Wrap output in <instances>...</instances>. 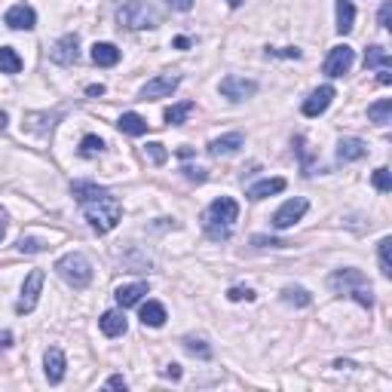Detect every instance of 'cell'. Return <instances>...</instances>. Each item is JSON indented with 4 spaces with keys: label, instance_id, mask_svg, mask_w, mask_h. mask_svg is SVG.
<instances>
[{
    "label": "cell",
    "instance_id": "cell-11",
    "mask_svg": "<svg viewBox=\"0 0 392 392\" xmlns=\"http://www.w3.org/2000/svg\"><path fill=\"white\" fill-rule=\"evenodd\" d=\"M49 58L56 64H77V58H80V37H77V34H64L62 40L52 47Z\"/></svg>",
    "mask_w": 392,
    "mask_h": 392
},
{
    "label": "cell",
    "instance_id": "cell-36",
    "mask_svg": "<svg viewBox=\"0 0 392 392\" xmlns=\"http://www.w3.org/2000/svg\"><path fill=\"white\" fill-rule=\"evenodd\" d=\"M371 181H374V187H377L380 193H389V191H392V175H389V169H387V166L377 169L374 178H371Z\"/></svg>",
    "mask_w": 392,
    "mask_h": 392
},
{
    "label": "cell",
    "instance_id": "cell-9",
    "mask_svg": "<svg viewBox=\"0 0 392 392\" xmlns=\"http://www.w3.org/2000/svg\"><path fill=\"white\" fill-rule=\"evenodd\" d=\"M178 86H181V77L178 74H160V77H154V80H147L145 86H141V98H145V101L169 98Z\"/></svg>",
    "mask_w": 392,
    "mask_h": 392
},
{
    "label": "cell",
    "instance_id": "cell-49",
    "mask_svg": "<svg viewBox=\"0 0 392 392\" xmlns=\"http://www.w3.org/2000/svg\"><path fill=\"white\" fill-rule=\"evenodd\" d=\"M6 123H10V117H6V110H0V132L6 129Z\"/></svg>",
    "mask_w": 392,
    "mask_h": 392
},
{
    "label": "cell",
    "instance_id": "cell-48",
    "mask_svg": "<svg viewBox=\"0 0 392 392\" xmlns=\"http://www.w3.org/2000/svg\"><path fill=\"white\" fill-rule=\"evenodd\" d=\"M175 47H178V49H187V47H191V40H187V37H178V40H175Z\"/></svg>",
    "mask_w": 392,
    "mask_h": 392
},
{
    "label": "cell",
    "instance_id": "cell-19",
    "mask_svg": "<svg viewBox=\"0 0 392 392\" xmlns=\"http://www.w3.org/2000/svg\"><path fill=\"white\" fill-rule=\"evenodd\" d=\"M282 191H285V178H264L248 187V199H267V196H276Z\"/></svg>",
    "mask_w": 392,
    "mask_h": 392
},
{
    "label": "cell",
    "instance_id": "cell-41",
    "mask_svg": "<svg viewBox=\"0 0 392 392\" xmlns=\"http://www.w3.org/2000/svg\"><path fill=\"white\" fill-rule=\"evenodd\" d=\"M252 243L254 245H273V248H285V245H289V243H282V239H264V236H254Z\"/></svg>",
    "mask_w": 392,
    "mask_h": 392
},
{
    "label": "cell",
    "instance_id": "cell-30",
    "mask_svg": "<svg viewBox=\"0 0 392 392\" xmlns=\"http://www.w3.org/2000/svg\"><path fill=\"white\" fill-rule=\"evenodd\" d=\"M368 120L374 123H389L392 120V98H383V101H374L368 108Z\"/></svg>",
    "mask_w": 392,
    "mask_h": 392
},
{
    "label": "cell",
    "instance_id": "cell-23",
    "mask_svg": "<svg viewBox=\"0 0 392 392\" xmlns=\"http://www.w3.org/2000/svg\"><path fill=\"white\" fill-rule=\"evenodd\" d=\"M93 62L98 68H114L117 62H120V49L114 47V43H95L93 47Z\"/></svg>",
    "mask_w": 392,
    "mask_h": 392
},
{
    "label": "cell",
    "instance_id": "cell-24",
    "mask_svg": "<svg viewBox=\"0 0 392 392\" xmlns=\"http://www.w3.org/2000/svg\"><path fill=\"white\" fill-rule=\"evenodd\" d=\"M356 25V6L352 0H337V34H350Z\"/></svg>",
    "mask_w": 392,
    "mask_h": 392
},
{
    "label": "cell",
    "instance_id": "cell-26",
    "mask_svg": "<svg viewBox=\"0 0 392 392\" xmlns=\"http://www.w3.org/2000/svg\"><path fill=\"white\" fill-rule=\"evenodd\" d=\"M22 71V56L12 47H0V74H19Z\"/></svg>",
    "mask_w": 392,
    "mask_h": 392
},
{
    "label": "cell",
    "instance_id": "cell-35",
    "mask_svg": "<svg viewBox=\"0 0 392 392\" xmlns=\"http://www.w3.org/2000/svg\"><path fill=\"white\" fill-rule=\"evenodd\" d=\"M145 154L150 156V162H154V166H162V162L169 160V150L160 145V141H150V145L145 147Z\"/></svg>",
    "mask_w": 392,
    "mask_h": 392
},
{
    "label": "cell",
    "instance_id": "cell-52",
    "mask_svg": "<svg viewBox=\"0 0 392 392\" xmlns=\"http://www.w3.org/2000/svg\"><path fill=\"white\" fill-rule=\"evenodd\" d=\"M227 3H230L233 10H236V6H243V0H227Z\"/></svg>",
    "mask_w": 392,
    "mask_h": 392
},
{
    "label": "cell",
    "instance_id": "cell-25",
    "mask_svg": "<svg viewBox=\"0 0 392 392\" xmlns=\"http://www.w3.org/2000/svg\"><path fill=\"white\" fill-rule=\"evenodd\" d=\"M71 193H74V199L80 202V206H86V202H93L104 193V187L93 184V181H74V184H71Z\"/></svg>",
    "mask_w": 392,
    "mask_h": 392
},
{
    "label": "cell",
    "instance_id": "cell-44",
    "mask_svg": "<svg viewBox=\"0 0 392 392\" xmlns=\"http://www.w3.org/2000/svg\"><path fill=\"white\" fill-rule=\"evenodd\" d=\"M162 377H172V380H178V377H181V365H166Z\"/></svg>",
    "mask_w": 392,
    "mask_h": 392
},
{
    "label": "cell",
    "instance_id": "cell-5",
    "mask_svg": "<svg viewBox=\"0 0 392 392\" xmlns=\"http://www.w3.org/2000/svg\"><path fill=\"white\" fill-rule=\"evenodd\" d=\"M56 273L77 291L86 289V285L93 282V267H89V260L83 258L80 252H71V254H64V258H58Z\"/></svg>",
    "mask_w": 392,
    "mask_h": 392
},
{
    "label": "cell",
    "instance_id": "cell-4",
    "mask_svg": "<svg viewBox=\"0 0 392 392\" xmlns=\"http://www.w3.org/2000/svg\"><path fill=\"white\" fill-rule=\"evenodd\" d=\"M117 19H120V25H126L132 31H145V28H156L162 22V12L154 0H129V3L120 6Z\"/></svg>",
    "mask_w": 392,
    "mask_h": 392
},
{
    "label": "cell",
    "instance_id": "cell-21",
    "mask_svg": "<svg viewBox=\"0 0 392 392\" xmlns=\"http://www.w3.org/2000/svg\"><path fill=\"white\" fill-rule=\"evenodd\" d=\"M98 325H101V331H104L108 337H120V334H126V316H123V313H117V310L104 313V316L98 319Z\"/></svg>",
    "mask_w": 392,
    "mask_h": 392
},
{
    "label": "cell",
    "instance_id": "cell-46",
    "mask_svg": "<svg viewBox=\"0 0 392 392\" xmlns=\"http://www.w3.org/2000/svg\"><path fill=\"white\" fill-rule=\"evenodd\" d=\"M86 95H93V98L104 95V86H101V83H93V86H86Z\"/></svg>",
    "mask_w": 392,
    "mask_h": 392
},
{
    "label": "cell",
    "instance_id": "cell-12",
    "mask_svg": "<svg viewBox=\"0 0 392 392\" xmlns=\"http://www.w3.org/2000/svg\"><path fill=\"white\" fill-rule=\"evenodd\" d=\"M3 22L10 25L12 31H31L37 25V12H34V6H28V3H16L6 10Z\"/></svg>",
    "mask_w": 392,
    "mask_h": 392
},
{
    "label": "cell",
    "instance_id": "cell-43",
    "mask_svg": "<svg viewBox=\"0 0 392 392\" xmlns=\"http://www.w3.org/2000/svg\"><path fill=\"white\" fill-rule=\"evenodd\" d=\"M108 387H110V389H126V387H129V383H126V377L114 374V377H110V380H108Z\"/></svg>",
    "mask_w": 392,
    "mask_h": 392
},
{
    "label": "cell",
    "instance_id": "cell-28",
    "mask_svg": "<svg viewBox=\"0 0 392 392\" xmlns=\"http://www.w3.org/2000/svg\"><path fill=\"white\" fill-rule=\"evenodd\" d=\"M191 114H193V101H181V104H172V108H169L162 117H166L169 126H181V123H184Z\"/></svg>",
    "mask_w": 392,
    "mask_h": 392
},
{
    "label": "cell",
    "instance_id": "cell-6",
    "mask_svg": "<svg viewBox=\"0 0 392 392\" xmlns=\"http://www.w3.org/2000/svg\"><path fill=\"white\" fill-rule=\"evenodd\" d=\"M40 291H43V270H31L28 279H25V285H22V297L16 300L19 316H28V313L34 310L37 300H40Z\"/></svg>",
    "mask_w": 392,
    "mask_h": 392
},
{
    "label": "cell",
    "instance_id": "cell-13",
    "mask_svg": "<svg viewBox=\"0 0 392 392\" xmlns=\"http://www.w3.org/2000/svg\"><path fill=\"white\" fill-rule=\"evenodd\" d=\"M64 368H68V358L58 346H49L47 356H43V371H47V380L56 387V383L64 380Z\"/></svg>",
    "mask_w": 392,
    "mask_h": 392
},
{
    "label": "cell",
    "instance_id": "cell-34",
    "mask_svg": "<svg viewBox=\"0 0 392 392\" xmlns=\"http://www.w3.org/2000/svg\"><path fill=\"white\" fill-rule=\"evenodd\" d=\"M19 252L22 254H40V252H47V243L37 239V236H22L19 239Z\"/></svg>",
    "mask_w": 392,
    "mask_h": 392
},
{
    "label": "cell",
    "instance_id": "cell-10",
    "mask_svg": "<svg viewBox=\"0 0 392 392\" xmlns=\"http://www.w3.org/2000/svg\"><path fill=\"white\" fill-rule=\"evenodd\" d=\"M352 62H356V52L343 43V47H334L328 52V58H325L322 68H325V74H328V77H343L346 71L352 68Z\"/></svg>",
    "mask_w": 392,
    "mask_h": 392
},
{
    "label": "cell",
    "instance_id": "cell-15",
    "mask_svg": "<svg viewBox=\"0 0 392 392\" xmlns=\"http://www.w3.org/2000/svg\"><path fill=\"white\" fill-rule=\"evenodd\" d=\"M62 120V110H52V114H47V110H43V114H28L25 117V129H28L31 135H49L52 129H56V123Z\"/></svg>",
    "mask_w": 392,
    "mask_h": 392
},
{
    "label": "cell",
    "instance_id": "cell-22",
    "mask_svg": "<svg viewBox=\"0 0 392 392\" xmlns=\"http://www.w3.org/2000/svg\"><path fill=\"white\" fill-rule=\"evenodd\" d=\"M117 126H120V132L123 135H132V138H138V135H145L147 132V120L145 117H138V114H123L120 120H117Z\"/></svg>",
    "mask_w": 392,
    "mask_h": 392
},
{
    "label": "cell",
    "instance_id": "cell-20",
    "mask_svg": "<svg viewBox=\"0 0 392 392\" xmlns=\"http://www.w3.org/2000/svg\"><path fill=\"white\" fill-rule=\"evenodd\" d=\"M166 306L160 304V300H147L145 306H141V322L147 325V328H162L166 325Z\"/></svg>",
    "mask_w": 392,
    "mask_h": 392
},
{
    "label": "cell",
    "instance_id": "cell-18",
    "mask_svg": "<svg viewBox=\"0 0 392 392\" xmlns=\"http://www.w3.org/2000/svg\"><path fill=\"white\" fill-rule=\"evenodd\" d=\"M145 294H147V282H132V285H120L114 297H117V304H120L123 310H129V306L141 304Z\"/></svg>",
    "mask_w": 392,
    "mask_h": 392
},
{
    "label": "cell",
    "instance_id": "cell-45",
    "mask_svg": "<svg viewBox=\"0 0 392 392\" xmlns=\"http://www.w3.org/2000/svg\"><path fill=\"white\" fill-rule=\"evenodd\" d=\"M377 83H380V86H389V83H392L389 68H380V77H377Z\"/></svg>",
    "mask_w": 392,
    "mask_h": 392
},
{
    "label": "cell",
    "instance_id": "cell-14",
    "mask_svg": "<svg viewBox=\"0 0 392 392\" xmlns=\"http://www.w3.org/2000/svg\"><path fill=\"white\" fill-rule=\"evenodd\" d=\"M331 98H334V86H319L316 93L304 101V117H322L325 110L331 108Z\"/></svg>",
    "mask_w": 392,
    "mask_h": 392
},
{
    "label": "cell",
    "instance_id": "cell-33",
    "mask_svg": "<svg viewBox=\"0 0 392 392\" xmlns=\"http://www.w3.org/2000/svg\"><path fill=\"white\" fill-rule=\"evenodd\" d=\"M389 248H392V239H380V245H377V258H380V273L383 276H392V260H389Z\"/></svg>",
    "mask_w": 392,
    "mask_h": 392
},
{
    "label": "cell",
    "instance_id": "cell-51",
    "mask_svg": "<svg viewBox=\"0 0 392 392\" xmlns=\"http://www.w3.org/2000/svg\"><path fill=\"white\" fill-rule=\"evenodd\" d=\"M6 236V221H3V215H0V239Z\"/></svg>",
    "mask_w": 392,
    "mask_h": 392
},
{
    "label": "cell",
    "instance_id": "cell-2",
    "mask_svg": "<svg viewBox=\"0 0 392 392\" xmlns=\"http://www.w3.org/2000/svg\"><path fill=\"white\" fill-rule=\"evenodd\" d=\"M328 285H331V291L341 294V297H352V300H358L365 310H374V294H371V285H368V279H365V273L356 270V267L337 270L334 276L328 279Z\"/></svg>",
    "mask_w": 392,
    "mask_h": 392
},
{
    "label": "cell",
    "instance_id": "cell-47",
    "mask_svg": "<svg viewBox=\"0 0 392 392\" xmlns=\"http://www.w3.org/2000/svg\"><path fill=\"white\" fill-rule=\"evenodd\" d=\"M178 156H184V160H187V156H193V147H187V145H181V147H178Z\"/></svg>",
    "mask_w": 392,
    "mask_h": 392
},
{
    "label": "cell",
    "instance_id": "cell-3",
    "mask_svg": "<svg viewBox=\"0 0 392 392\" xmlns=\"http://www.w3.org/2000/svg\"><path fill=\"white\" fill-rule=\"evenodd\" d=\"M83 212H86V221H89V227H93L95 233H110L117 224H120V218H123L120 199H117L110 191H104L98 199L86 202V206H83Z\"/></svg>",
    "mask_w": 392,
    "mask_h": 392
},
{
    "label": "cell",
    "instance_id": "cell-31",
    "mask_svg": "<svg viewBox=\"0 0 392 392\" xmlns=\"http://www.w3.org/2000/svg\"><path fill=\"white\" fill-rule=\"evenodd\" d=\"M101 150H104V141L98 138V135H86V138L80 141V156L83 160H95Z\"/></svg>",
    "mask_w": 392,
    "mask_h": 392
},
{
    "label": "cell",
    "instance_id": "cell-37",
    "mask_svg": "<svg viewBox=\"0 0 392 392\" xmlns=\"http://www.w3.org/2000/svg\"><path fill=\"white\" fill-rule=\"evenodd\" d=\"M267 58H300V49L297 47H282V49L267 47Z\"/></svg>",
    "mask_w": 392,
    "mask_h": 392
},
{
    "label": "cell",
    "instance_id": "cell-50",
    "mask_svg": "<svg viewBox=\"0 0 392 392\" xmlns=\"http://www.w3.org/2000/svg\"><path fill=\"white\" fill-rule=\"evenodd\" d=\"M10 341H12V334H10V331H6V334L0 337V346H3V350H6V346H10Z\"/></svg>",
    "mask_w": 392,
    "mask_h": 392
},
{
    "label": "cell",
    "instance_id": "cell-38",
    "mask_svg": "<svg viewBox=\"0 0 392 392\" xmlns=\"http://www.w3.org/2000/svg\"><path fill=\"white\" fill-rule=\"evenodd\" d=\"M227 297L239 304V300H254V291H252V289H243V285H236V289L227 291Z\"/></svg>",
    "mask_w": 392,
    "mask_h": 392
},
{
    "label": "cell",
    "instance_id": "cell-8",
    "mask_svg": "<svg viewBox=\"0 0 392 392\" xmlns=\"http://www.w3.org/2000/svg\"><path fill=\"white\" fill-rule=\"evenodd\" d=\"M218 89H221V95H224L227 101H245V98H252L254 93H258V83L248 80V77L230 74V77H224V80H221Z\"/></svg>",
    "mask_w": 392,
    "mask_h": 392
},
{
    "label": "cell",
    "instance_id": "cell-7",
    "mask_svg": "<svg viewBox=\"0 0 392 392\" xmlns=\"http://www.w3.org/2000/svg\"><path fill=\"white\" fill-rule=\"evenodd\" d=\"M306 208H310V202H306L304 196H294V199L282 202V208L273 215V227H276V230H289V227H294L300 218H304Z\"/></svg>",
    "mask_w": 392,
    "mask_h": 392
},
{
    "label": "cell",
    "instance_id": "cell-40",
    "mask_svg": "<svg viewBox=\"0 0 392 392\" xmlns=\"http://www.w3.org/2000/svg\"><path fill=\"white\" fill-rule=\"evenodd\" d=\"M181 172H184V175H187V178H191V181H206V178H208V175H206V169H193V166H184V169H181Z\"/></svg>",
    "mask_w": 392,
    "mask_h": 392
},
{
    "label": "cell",
    "instance_id": "cell-32",
    "mask_svg": "<svg viewBox=\"0 0 392 392\" xmlns=\"http://www.w3.org/2000/svg\"><path fill=\"white\" fill-rule=\"evenodd\" d=\"M184 350L196 358H212V346L206 341H199V337H184Z\"/></svg>",
    "mask_w": 392,
    "mask_h": 392
},
{
    "label": "cell",
    "instance_id": "cell-39",
    "mask_svg": "<svg viewBox=\"0 0 392 392\" xmlns=\"http://www.w3.org/2000/svg\"><path fill=\"white\" fill-rule=\"evenodd\" d=\"M392 3H383L380 6V12H377V25H380V28H392Z\"/></svg>",
    "mask_w": 392,
    "mask_h": 392
},
{
    "label": "cell",
    "instance_id": "cell-1",
    "mask_svg": "<svg viewBox=\"0 0 392 392\" xmlns=\"http://www.w3.org/2000/svg\"><path fill=\"white\" fill-rule=\"evenodd\" d=\"M236 218H239V202L230 199V196H218V199L202 212V227H206L208 239L221 243V239H230L233 221Z\"/></svg>",
    "mask_w": 392,
    "mask_h": 392
},
{
    "label": "cell",
    "instance_id": "cell-17",
    "mask_svg": "<svg viewBox=\"0 0 392 392\" xmlns=\"http://www.w3.org/2000/svg\"><path fill=\"white\" fill-rule=\"evenodd\" d=\"M239 147H243V135L230 132V135L215 138L212 145H208V154H212V156H233V154H239Z\"/></svg>",
    "mask_w": 392,
    "mask_h": 392
},
{
    "label": "cell",
    "instance_id": "cell-29",
    "mask_svg": "<svg viewBox=\"0 0 392 392\" xmlns=\"http://www.w3.org/2000/svg\"><path fill=\"white\" fill-rule=\"evenodd\" d=\"M392 58L387 47H371L368 52H365V68H389Z\"/></svg>",
    "mask_w": 392,
    "mask_h": 392
},
{
    "label": "cell",
    "instance_id": "cell-16",
    "mask_svg": "<svg viewBox=\"0 0 392 392\" xmlns=\"http://www.w3.org/2000/svg\"><path fill=\"white\" fill-rule=\"evenodd\" d=\"M368 156V145L362 138H341L337 141V160L341 162H356Z\"/></svg>",
    "mask_w": 392,
    "mask_h": 392
},
{
    "label": "cell",
    "instance_id": "cell-42",
    "mask_svg": "<svg viewBox=\"0 0 392 392\" xmlns=\"http://www.w3.org/2000/svg\"><path fill=\"white\" fill-rule=\"evenodd\" d=\"M169 6L178 12H191L193 10V0H169Z\"/></svg>",
    "mask_w": 392,
    "mask_h": 392
},
{
    "label": "cell",
    "instance_id": "cell-27",
    "mask_svg": "<svg viewBox=\"0 0 392 392\" xmlns=\"http://www.w3.org/2000/svg\"><path fill=\"white\" fill-rule=\"evenodd\" d=\"M282 300L291 306H310L313 304V294L306 289H300V285H289V289H282Z\"/></svg>",
    "mask_w": 392,
    "mask_h": 392
}]
</instances>
